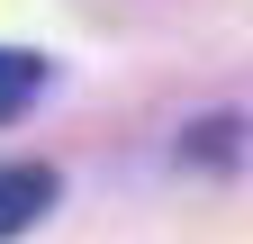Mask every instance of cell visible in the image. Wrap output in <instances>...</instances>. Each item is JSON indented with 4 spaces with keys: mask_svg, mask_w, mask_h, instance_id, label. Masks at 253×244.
Returning a JSON list of instances; mask_svg holds the SVG:
<instances>
[{
    "mask_svg": "<svg viewBox=\"0 0 253 244\" xmlns=\"http://www.w3.org/2000/svg\"><path fill=\"white\" fill-rule=\"evenodd\" d=\"M45 90V54H27V45H0V118H18L27 100Z\"/></svg>",
    "mask_w": 253,
    "mask_h": 244,
    "instance_id": "cell-2",
    "label": "cell"
},
{
    "mask_svg": "<svg viewBox=\"0 0 253 244\" xmlns=\"http://www.w3.org/2000/svg\"><path fill=\"white\" fill-rule=\"evenodd\" d=\"M235 136H244L235 118H199V127L181 136V154H190V163H208V172H226V163H235Z\"/></svg>",
    "mask_w": 253,
    "mask_h": 244,
    "instance_id": "cell-3",
    "label": "cell"
},
{
    "mask_svg": "<svg viewBox=\"0 0 253 244\" xmlns=\"http://www.w3.org/2000/svg\"><path fill=\"white\" fill-rule=\"evenodd\" d=\"M54 190H63V181H54L45 163H0V235L37 226L45 208H54Z\"/></svg>",
    "mask_w": 253,
    "mask_h": 244,
    "instance_id": "cell-1",
    "label": "cell"
}]
</instances>
